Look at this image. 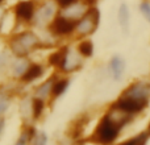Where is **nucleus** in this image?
<instances>
[{
    "instance_id": "obj_24",
    "label": "nucleus",
    "mask_w": 150,
    "mask_h": 145,
    "mask_svg": "<svg viewBox=\"0 0 150 145\" xmlns=\"http://www.w3.org/2000/svg\"><path fill=\"white\" fill-rule=\"evenodd\" d=\"M46 144H47V137L45 133L38 135L36 139V141H34V145H46Z\"/></svg>"
},
{
    "instance_id": "obj_2",
    "label": "nucleus",
    "mask_w": 150,
    "mask_h": 145,
    "mask_svg": "<svg viewBox=\"0 0 150 145\" xmlns=\"http://www.w3.org/2000/svg\"><path fill=\"white\" fill-rule=\"evenodd\" d=\"M9 45L15 54H17L18 57H23L38 45V38L30 32H25V33L17 34L16 37H13Z\"/></svg>"
},
{
    "instance_id": "obj_25",
    "label": "nucleus",
    "mask_w": 150,
    "mask_h": 145,
    "mask_svg": "<svg viewBox=\"0 0 150 145\" xmlns=\"http://www.w3.org/2000/svg\"><path fill=\"white\" fill-rule=\"evenodd\" d=\"M55 1H57V4L59 5L61 8H66V7H69V5L76 3L78 0H55Z\"/></svg>"
},
{
    "instance_id": "obj_13",
    "label": "nucleus",
    "mask_w": 150,
    "mask_h": 145,
    "mask_svg": "<svg viewBox=\"0 0 150 145\" xmlns=\"http://www.w3.org/2000/svg\"><path fill=\"white\" fill-rule=\"evenodd\" d=\"M124 61L121 60L120 57H115L113 60L111 61V70L113 72L115 79H120L122 71H124Z\"/></svg>"
},
{
    "instance_id": "obj_12",
    "label": "nucleus",
    "mask_w": 150,
    "mask_h": 145,
    "mask_svg": "<svg viewBox=\"0 0 150 145\" xmlns=\"http://www.w3.org/2000/svg\"><path fill=\"white\" fill-rule=\"evenodd\" d=\"M79 66V57L76 55V53L74 52H69L66 54V61H65V66H63V70L70 71L73 69H76Z\"/></svg>"
},
{
    "instance_id": "obj_7",
    "label": "nucleus",
    "mask_w": 150,
    "mask_h": 145,
    "mask_svg": "<svg viewBox=\"0 0 150 145\" xmlns=\"http://www.w3.org/2000/svg\"><path fill=\"white\" fill-rule=\"evenodd\" d=\"M86 5V3H74V4L69 5V7L63 8V13L62 15L65 16V17L70 18V20H74L76 21L78 18H82L83 16L87 13V7Z\"/></svg>"
},
{
    "instance_id": "obj_15",
    "label": "nucleus",
    "mask_w": 150,
    "mask_h": 145,
    "mask_svg": "<svg viewBox=\"0 0 150 145\" xmlns=\"http://www.w3.org/2000/svg\"><path fill=\"white\" fill-rule=\"evenodd\" d=\"M119 20H120V24L122 25V28L127 29L128 28V24H129V12H128V8L125 4H122L120 7V11H119Z\"/></svg>"
},
{
    "instance_id": "obj_14",
    "label": "nucleus",
    "mask_w": 150,
    "mask_h": 145,
    "mask_svg": "<svg viewBox=\"0 0 150 145\" xmlns=\"http://www.w3.org/2000/svg\"><path fill=\"white\" fill-rule=\"evenodd\" d=\"M29 68V63L26 62V60H24V58H18L17 61H16V63L13 65V71H15V74L17 75V77H23L24 74H25V71L28 70Z\"/></svg>"
},
{
    "instance_id": "obj_21",
    "label": "nucleus",
    "mask_w": 150,
    "mask_h": 145,
    "mask_svg": "<svg viewBox=\"0 0 150 145\" xmlns=\"http://www.w3.org/2000/svg\"><path fill=\"white\" fill-rule=\"evenodd\" d=\"M33 115L34 117H38L42 114V109H44V102L41 98H36L33 100Z\"/></svg>"
},
{
    "instance_id": "obj_20",
    "label": "nucleus",
    "mask_w": 150,
    "mask_h": 145,
    "mask_svg": "<svg viewBox=\"0 0 150 145\" xmlns=\"http://www.w3.org/2000/svg\"><path fill=\"white\" fill-rule=\"evenodd\" d=\"M146 140H148V135L142 133V135H138L137 137L132 139V140L127 141V143H124V144H120V145H145Z\"/></svg>"
},
{
    "instance_id": "obj_3",
    "label": "nucleus",
    "mask_w": 150,
    "mask_h": 145,
    "mask_svg": "<svg viewBox=\"0 0 150 145\" xmlns=\"http://www.w3.org/2000/svg\"><path fill=\"white\" fill-rule=\"evenodd\" d=\"M146 104H148V99H137L124 95L116 102L113 108L119 109L120 112H124V114H136V112L141 111Z\"/></svg>"
},
{
    "instance_id": "obj_26",
    "label": "nucleus",
    "mask_w": 150,
    "mask_h": 145,
    "mask_svg": "<svg viewBox=\"0 0 150 145\" xmlns=\"http://www.w3.org/2000/svg\"><path fill=\"white\" fill-rule=\"evenodd\" d=\"M4 63H5V57H4V54H1V53H0V68H1Z\"/></svg>"
},
{
    "instance_id": "obj_30",
    "label": "nucleus",
    "mask_w": 150,
    "mask_h": 145,
    "mask_svg": "<svg viewBox=\"0 0 150 145\" xmlns=\"http://www.w3.org/2000/svg\"><path fill=\"white\" fill-rule=\"evenodd\" d=\"M149 129H150V125H149Z\"/></svg>"
},
{
    "instance_id": "obj_29",
    "label": "nucleus",
    "mask_w": 150,
    "mask_h": 145,
    "mask_svg": "<svg viewBox=\"0 0 150 145\" xmlns=\"http://www.w3.org/2000/svg\"><path fill=\"white\" fill-rule=\"evenodd\" d=\"M1 1H3V0H0V3H1Z\"/></svg>"
},
{
    "instance_id": "obj_4",
    "label": "nucleus",
    "mask_w": 150,
    "mask_h": 145,
    "mask_svg": "<svg viewBox=\"0 0 150 145\" xmlns=\"http://www.w3.org/2000/svg\"><path fill=\"white\" fill-rule=\"evenodd\" d=\"M98 21H99V12L95 9V8H91V9H88L87 13L76 23L75 31H76L78 34H80V36H87V34L92 33V32L96 29Z\"/></svg>"
},
{
    "instance_id": "obj_19",
    "label": "nucleus",
    "mask_w": 150,
    "mask_h": 145,
    "mask_svg": "<svg viewBox=\"0 0 150 145\" xmlns=\"http://www.w3.org/2000/svg\"><path fill=\"white\" fill-rule=\"evenodd\" d=\"M34 136V129L33 128H29L26 132H24L23 135H21V137L17 140V143H16L15 145H26L28 144V141H30L32 139H33Z\"/></svg>"
},
{
    "instance_id": "obj_16",
    "label": "nucleus",
    "mask_w": 150,
    "mask_h": 145,
    "mask_svg": "<svg viewBox=\"0 0 150 145\" xmlns=\"http://www.w3.org/2000/svg\"><path fill=\"white\" fill-rule=\"evenodd\" d=\"M52 88H53L52 80H47V82H45L44 85L38 87V90H37V96H38V98H41V99L46 98V96L52 92Z\"/></svg>"
},
{
    "instance_id": "obj_5",
    "label": "nucleus",
    "mask_w": 150,
    "mask_h": 145,
    "mask_svg": "<svg viewBox=\"0 0 150 145\" xmlns=\"http://www.w3.org/2000/svg\"><path fill=\"white\" fill-rule=\"evenodd\" d=\"M76 28V21L70 20L65 16H55L49 25V29L55 36H66L73 33Z\"/></svg>"
},
{
    "instance_id": "obj_22",
    "label": "nucleus",
    "mask_w": 150,
    "mask_h": 145,
    "mask_svg": "<svg viewBox=\"0 0 150 145\" xmlns=\"http://www.w3.org/2000/svg\"><path fill=\"white\" fill-rule=\"evenodd\" d=\"M8 106H9L8 98L5 95H3V94H0V115H1L3 112H5V109L8 108Z\"/></svg>"
},
{
    "instance_id": "obj_11",
    "label": "nucleus",
    "mask_w": 150,
    "mask_h": 145,
    "mask_svg": "<svg viewBox=\"0 0 150 145\" xmlns=\"http://www.w3.org/2000/svg\"><path fill=\"white\" fill-rule=\"evenodd\" d=\"M41 74H42L41 66L36 65V63H32V65H29V68H28V70L25 71V74L23 75V80L24 82H32V80L37 79Z\"/></svg>"
},
{
    "instance_id": "obj_27",
    "label": "nucleus",
    "mask_w": 150,
    "mask_h": 145,
    "mask_svg": "<svg viewBox=\"0 0 150 145\" xmlns=\"http://www.w3.org/2000/svg\"><path fill=\"white\" fill-rule=\"evenodd\" d=\"M1 20H3V9L0 8V24H1Z\"/></svg>"
},
{
    "instance_id": "obj_6",
    "label": "nucleus",
    "mask_w": 150,
    "mask_h": 145,
    "mask_svg": "<svg viewBox=\"0 0 150 145\" xmlns=\"http://www.w3.org/2000/svg\"><path fill=\"white\" fill-rule=\"evenodd\" d=\"M15 15L21 21H30L34 16V4L30 0L20 1L15 8Z\"/></svg>"
},
{
    "instance_id": "obj_9",
    "label": "nucleus",
    "mask_w": 150,
    "mask_h": 145,
    "mask_svg": "<svg viewBox=\"0 0 150 145\" xmlns=\"http://www.w3.org/2000/svg\"><path fill=\"white\" fill-rule=\"evenodd\" d=\"M127 96H132V98H137V99H148L149 95V87L144 83H137V85L129 87V90L124 94Z\"/></svg>"
},
{
    "instance_id": "obj_23",
    "label": "nucleus",
    "mask_w": 150,
    "mask_h": 145,
    "mask_svg": "<svg viewBox=\"0 0 150 145\" xmlns=\"http://www.w3.org/2000/svg\"><path fill=\"white\" fill-rule=\"evenodd\" d=\"M140 9H141V12L144 13V16L150 21V3H142Z\"/></svg>"
},
{
    "instance_id": "obj_1",
    "label": "nucleus",
    "mask_w": 150,
    "mask_h": 145,
    "mask_svg": "<svg viewBox=\"0 0 150 145\" xmlns=\"http://www.w3.org/2000/svg\"><path fill=\"white\" fill-rule=\"evenodd\" d=\"M119 117H115L112 115H107L101 119L100 124L98 125L95 133L92 135V140L95 143L107 145L117 137L119 129L122 127L124 122H119Z\"/></svg>"
},
{
    "instance_id": "obj_28",
    "label": "nucleus",
    "mask_w": 150,
    "mask_h": 145,
    "mask_svg": "<svg viewBox=\"0 0 150 145\" xmlns=\"http://www.w3.org/2000/svg\"><path fill=\"white\" fill-rule=\"evenodd\" d=\"M1 127H3V122L0 120V129H1Z\"/></svg>"
},
{
    "instance_id": "obj_10",
    "label": "nucleus",
    "mask_w": 150,
    "mask_h": 145,
    "mask_svg": "<svg viewBox=\"0 0 150 145\" xmlns=\"http://www.w3.org/2000/svg\"><path fill=\"white\" fill-rule=\"evenodd\" d=\"M67 48H62V49L57 50L55 53H53L52 55L49 57V63L55 68L63 69L65 66V61H66V54H67Z\"/></svg>"
},
{
    "instance_id": "obj_17",
    "label": "nucleus",
    "mask_w": 150,
    "mask_h": 145,
    "mask_svg": "<svg viewBox=\"0 0 150 145\" xmlns=\"http://www.w3.org/2000/svg\"><path fill=\"white\" fill-rule=\"evenodd\" d=\"M67 86H69V80H66V79L58 80L57 83H54V85H53V88H52L53 95H54V96H59L61 94H62L63 91L67 88Z\"/></svg>"
},
{
    "instance_id": "obj_8",
    "label": "nucleus",
    "mask_w": 150,
    "mask_h": 145,
    "mask_svg": "<svg viewBox=\"0 0 150 145\" xmlns=\"http://www.w3.org/2000/svg\"><path fill=\"white\" fill-rule=\"evenodd\" d=\"M55 15V4L54 3H46L38 9L36 18L38 23H49L54 18Z\"/></svg>"
},
{
    "instance_id": "obj_18",
    "label": "nucleus",
    "mask_w": 150,
    "mask_h": 145,
    "mask_svg": "<svg viewBox=\"0 0 150 145\" xmlns=\"http://www.w3.org/2000/svg\"><path fill=\"white\" fill-rule=\"evenodd\" d=\"M78 50H79V53L82 55H84V57H90L91 54H92V44H91L90 41H83L79 44V46H78Z\"/></svg>"
}]
</instances>
